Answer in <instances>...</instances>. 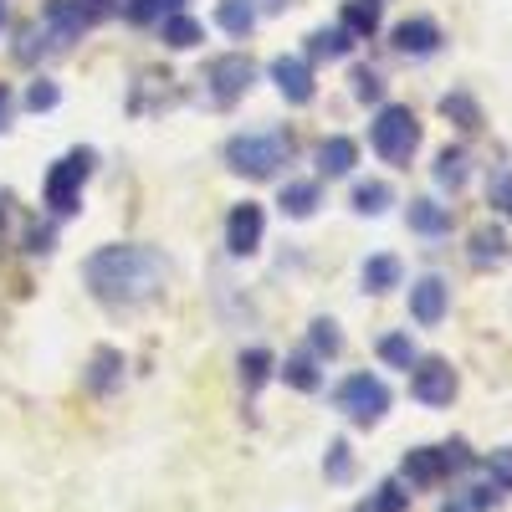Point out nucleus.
<instances>
[{"label": "nucleus", "mask_w": 512, "mask_h": 512, "mask_svg": "<svg viewBox=\"0 0 512 512\" xmlns=\"http://www.w3.org/2000/svg\"><path fill=\"white\" fill-rule=\"evenodd\" d=\"M82 277H88L98 303H108V308H139V303H149V297H159L169 267H164V256L154 246H103V251L88 256Z\"/></svg>", "instance_id": "nucleus-1"}, {"label": "nucleus", "mask_w": 512, "mask_h": 512, "mask_svg": "<svg viewBox=\"0 0 512 512\" xmlns=\"http://www.w3.org/2000/svg\"><path fill=\"white\" fill-rule=\"evenodd\" d=\"M292 159V139L287 134H236L226 144V164L246 180H272L277 169Z\"/></svg>", "instance_id": "nucleus-2"}, {"label": "nucleus", "mask_w": 512, "mask_h": 512, "mask_svg": "<svg viewBox=\"0 0 512 512\" xmlns=\"http://www.w3.org/2000/svg\"><path fill=\"white\" fill-rule=\"evenodd\" d=\"M369 139H374V154L384 164H410V154L420 149V123H415V113L405 103H384L374 113Z\"/></svg>", "instance_id": "nucleus-3"}, {"label": "nucleus", "mask_w": 512, "mask_h": 512, "mask_svg": "<svg viewBox=\"0 0 512 512\" xmlns=\"http://www.w3.org/2000/svg\"><path fill=\"white\" fill-rule=\"evenodd\" d=\"M93 175V149H72L62 154L52 169H47V185H41V195H47V205L57 210V216H72L77 200H82V180Z\"/></svg>", "instance_id": "nucleus-4"}, {"label": "nucleus", "mask_w": 512, "mask_h": 512, "mask_svg": "<svg viewBox=\"0 0 512 512\" xmlns=\"http://www.w3.org/2000/svg\"><path fill=\"white\" fill-rule=\"evenodd\" d=\"M103 16H113V0H52V6L41 11V26L52 31L57 47H67L72 36H82L88 26H98Z\"/></svg>", "instance_id": "nucleus-5"}, {"label": "nucleus", "mask_w": 512, "mask_h": 512, "mask_svg": "<svg viewBox=\"0 0 512 512\" xmlns=\"http://www.w3.org/2000/svg\"><path fill=\"white\" fill-rule=\"evenodd\" d=\"M338 410H344L349 420H359V425H374L384 410H390V390H384V379H374V374H349L344 384H338Z\"/></svg>", "instance_id": "nucleus-6"}, {"label": "nucleus", "mask_w": 512, "mask_h": 512, "mask_svg": "<svg viewBox=\"0 0 512 512\" xmlns=\"http://www.w3.org/2000/svg\"><path fill=\"white\" fill-rule=\"evenodd\" d=\"M251 82H256V67L241 52H226V57H216V62L205 67V88H210V98H216L221 108H231L251 88Z\"/></svg>", "instance_id": "nucleus-7"}, {"label": "nucleus", "mask_w": 512, "mask_h": 512, "mask_svg": "<svg viewBox=\"0 0 512 512\" xmlns=\"http://www.w3.org/2000/svg\"><path fill=\"white\" fill-rule=\"evenodd\" d=\"M410 395L420 405H431V410L451 405L456 400V369L446 359H415L410 364Z\"/></svg>", "instance_id": "nucleus-8"}, {"label": "nucleus", "mask_w": 512, "mask_h": 512, "mask_svg": "<svg viewBox=\"0 0 512 512\" xmlns=\"http://www.w3.org/2000/svg\"><path fill=\"white\" fill-rule=\"evenodd\" d=\"M262 231H267V216H262V205H236L231 210V221H226V246L231 256H251L256 246H262Z\"/></svg>", "instance_id": "nucleus-9"}, {"label": "nucleus", "mask_w": 512, "mask_h": 512, "mask_svg": "<svg viewBox=\"0 0 512 512\" xmlns=\"http://www.w3.org/2000/svg\"><path fill=\"white\" fill-rule=\"evenodd\" d=\"M446 303H451V287H446L441 277H420V282L410 287V318L425 323V328H436V323L446 318Z\"/></svg>", "instance_id": "nucleus-10"}, {"label": "nucleus", "mask_w": 512, "mask_h": 512, "mask_svg": "<svg viewBox=\"0 0 512 512\" xmlns=\"http://www.w3.org/2000/svg\"><path fill=\"white\" fill-rule=\"evenodd\" d=\"M272 82H277V93L287 103H308L313 98V72H308L303 57H277L272 62Z\"/></svg>", "instance_id": "nucleus-11"}, {"label": "nucleus", "mask_w": 512, "mask_h": 512, "mask_svg": "<svg viewBox=\"0 0 512 512\" xmlns=\"http://www.w3.org/2000/svg\"><path fill=\"white\" fill-rule=\"evenodd\" d=\"M395 47H400L405 57H431V52L441 47V26L425 21V16H410V21L395 26Z\"/></svg>", "instance_id": "nucleus-12"}, {"label": "nucleus", "mask_w": 512, "mask_h": 512, "mask_svg": "<svg viewBox=\"0 0 512 512\" xmlns=\"http://www.w3.org/2000/svg\"><path fill=\"white\" fill-rule=\"evenodd\" d=\"M405 482L410 487H436L441 477H446V461H441V446H415V451H405Z\"/></svg>", "instance_id": "nucleus-13"}, {"label": "nucleus", "mask_w": 512, "mask_h": 512, "mask_svg": "<svg viewBox=\"0 0 512 512\" xmlns=\"http://www.w3.org/2000/svg\"><path fill=\"white\" fill-rule=\"evenodd\" d=\"M354 164H359V144H354V139H323V149H318V169H323L328 180L349 175Z\"/></svg>", "instance_id": "nucleus-14"}, {"label": "nucleus", "mask_w": 512, "mask_h": 512, "mask_svg": "<svg viewBox=\"0 0 512 512\" xmlns=\"http://www.w3.org/2000/svg\"><path fill=\"white\" fill-rule=\"evenodd\" d=\"M118 379H123V354L118 349H98L93 354V369H88V390L93 395H108V390H118Z\"/></svg>", "instance_id": "nucleus-15"}, {"label": "nucleus", "mask_w": 512, "mask_h": 512, "mask_svg": "<svg viewBox=\"0 0 512 512\" xmlns=\"http://www.w3.org/2000/svg\"><path fill=\"white\" fill-rule=\"evenodd\" d=\"M410 231L420 236H446L451 231V210L436 200H410Z\"/></svg>", "instance_id": "nucleus-16"}, {"label": "nucleus", "mask_w": 512, "mask_h": 512, "mask_svg": "<svg viewBox=\"0 0 512 512\" xmlns=\"http://www.w3.org/2000/svg\"><path fill=\"white\" fill-rule=\"evenodd\" d=\"M159 31H164V47H175V52H190V47H200V21L195 16H180V11H169L164 21H159Z\"/></svg>", "instance_id": "nucleus-17"}, {"label": "nucleus", "mask_w": 512, "mask_h": 512, "mask_svg": "<svg viewBox=\"0 0 512 512\" xmlns=\"http://www.w3.org/2000/svg\"><path fill=\"white\" fill-rule=\"evenodd\" d=\"M318 185L313 180H292V185H282V210H287V216L292 221H308L313 216V210H318Z\"/></svg>", "instance_id": "nucleus-18"}, {"label": "nucleus", "mask_w": 512, "mask_h": 512, "mask_svg": "<svg viewBox=\"0 0 512 512\" xmlns=\"http://www.w3.org/2000/svg\"><path fill=\"white\" fill-rule=\"evenodd\" d=\"M349 47H354V36H349L344 26H323V31L308 36V52H313V57H328V62L349 57Z\"/></svg>", "instance_id": "nucleus-19"}, {"label": "nucleus", "mask_w": 512, "mask_h": 512, "mask_svg": "<svg viewBox=\"0 0 512 512\" xmlns=\"http://www.w3.org/2000/svg\"><path fill=\"white\" fill-rule=\"evenodd\" d=\"M390 200H395V190L384 185V180L354 185V210H359V216H384V210H390Z\"/></svg>", "instance_id": "nucleus-20"}, {"label": "nucleus", "mask_w": 512, "mask_h": 512, "mask_svg": "<svg viewBox=\"0 0 512 512\" xmlns=\"http://www.w3.org/2000/svg\"><path fill=\"white\" fill-rule=\"evenodd\" d=\"M466 175H472V169H466V149H441L436 154V185L441 190H461Z\"/></svg>", "instance_id": "nucleus-21"}, {"label": "nucleus", "mask_w": 512, "mask_h": 512, "mask_svg": "<svg viewBox=\"0 0 512 512\" xmlns=\"http://www.w3.org/2000/svg\"><path fill=\"white\" fill-rule=\"evenodd\" d=\"M400 287V262L395 256H369L364 262V292H390Z\"/></svg>", "instance_id": "nucleus-22"}, {"label": "nucleus", "mask_w": 512, "mask_h": 512, "mask_svg": "<svg viewBox=\"0 0 512 512\" xmlns=\"http://www.w3.org/2000/svg\"><path fill=\"white\" fill-rule=\"evenodd\" d=\"M216 21H221L231 36H251V26H256V6H251V0H221V6H216Z\"/></svg>", "instance_id": "nucleus-23"}, {"label": "nucleus", "mask_w": 512, "mask_h": 512, "mask_svg": "<svg viewBox=\"0 0 512 512\" xmlns=\"http://www.w3.org/2000/svg\"><path fill=\"white\" fill-rule=\"evenodd\" d=\"M441 113H446L456 128H466V134H477V128H482V108L466 98V93H446V98H441Z\"/></svg>", "instance_id": "nucleus-24"}, {"label": "nucleus", "mask_w": 512, "mask_h": 512, "mask_svg": "<svg viewBox=\"0 0 512 512\" xmlns=\"http://www.w3.org/2000/svg\"><path fill=\"white\" fill-rule=\"evenodd\" d=\"M344 31L349 36H374L379 31V6L374 0H349L344 6Z\"/></svg>", "instance_id": "nucleus-25"}, {"label": "nucleus", "mask_w": 512, "mask_h": 512, "mask_svg": "<svg viewBox=\"0 0 512 512\" xmlns=\"http://www.w3.org/2000/svg\"><path fill=\"white\" fill-rule=\"evenodd\" d=\"M308 344H313V354H318V359H333L338 349H344V333H338V323H333V318H313Z\"/></svg>", "instance_id": "nucleus-26"}, {"label": "nucleus", "mask_w": 512, "mask_h": 512, "mask_svg": "<svg viewBox=\"0 0 512 512\" xmlns=\"http://www.w3.org/2000/svg\"><path fill=\"white\" fill-rule=\"evenodd\" d=\"M502 251H507V241H502V231H497V226H482V231H472V262H477V267H487V262H502Z\"/></svg>", "instance_id": "nucleus-27"}, {"label": "nucleus", "mask_w": 512, "mask_h": 512, "mask_svg": "<svg viewBox=\"0 0 512 512\" xmlns=\"http://www.w3.org/2000/svg\"><path fill=\"white\" fill-rule=\"evenodd\" d=\"M267 374H272V354L267 349H246L241 354V384H246V390H262Z\"/></svg>", "instance_id": "nucleus-28"}, {"label": "nucleus", "mask_w": 512, "mask_h": 512, "mask_svg": "<svg viewBox=\"0 0 512 512\" xmlns=\"http://www.w3.org/2000/svg\"><path fill=\"white\" fill-rule=\"evenodd\" d=\"M379 359L395 364V369H410V364H415V344H410L405 333H384V338H379Z\"/></svg>", "instance_id": "nucleus-29"}, {"label": "nucleus", "mask_w": 512, "mask_h": 512, "mask_svg": "<svg viewBox=\"0 0 512 512\" xmlns=\"http://www.w3.org/2000/svg\"><path fill=\"white\" fill-rule=\"evenodd\" d=\"M128 21H164L169 11H180V0H128Z\"/></svg>", "instance_id": "nucleus-30"}, {"label": "nucleus", "mask_w": 512, "mask_h": 512, "mask_svg": "<svg viewBox=\"0 0 512 512\" xmlns=\"http://www.w3.org/2000/svg\"><path fill=\"white\" fill-rule=\"evenodd\" d=\"M282 379L292 384V390H318V364L313 359H287L282 364Z\"/></svg>", "instance_id": "nucleus-31"}, {"label": "nucleus", "mask_w": 512, "mask_h": 512, "mask_svg": "<svg viewBox=\"0 0 512 512\" xmlns=\"http://www.w3.org/2000/svg\"><path fill=\"white\" fill-rule=\"evenodd\" d=\"M323 472H328L333 482H349V477H354V456H349V441H333V446H328Z\"/></svg>", "instance_id": "nucleus-32"}, {"label": "nucleus", "mask_w": 512, "mask_h": 512, "mask_svg": "<svg viewBox=\"0 0 512 512\" xmlns=\"http://www.w3.org/2000/svg\"><path fill=\"white\" fill-rule=\"evenodd\" d=\"M405 507H410V492L400 482H384L374 492V502H369V512H405Z\"/></svg>", "instance_id": "nucleus-33"}, {"label": "nucleus", "mask_w": 512, "mask_h": 512, "mask_svg": "<svg viewBox=\"0 0 512 512\" xmlns=\"http://www.w3.org/2000/svg\"><path fill=\"white\" fill-rule=\"evenodd\" d=\"M487 200L502 210V216L512 221V169H497L492 175V185H487Z\"/></svg>", "instance_id": "nucleus-34"}, {"label": "nucleus", "mask_w": 512, "mask_h": 512, "mask_svg": "<svg viewBox=\"0 0 512 512\" xmlns=\"http://www.w3.org/2000/svg\"><path fill=\"white\" fill-rule=\"evenodd\" d=\"M26 108H31V113H47V108H57V82H47V77L31 82V88H26Z\"/></svg>", "instance_id": "nucleus-35"}, {"label": "nucleus", "mask_w": 512, "mask_h": 512, "mask_svg": "<svg viewBox=\"0 0 512 512\" xmlns=\"http://www.w3.org/2000/svg\"><path fill=\"white\" fill-rule=\"evenodd\" d=\"M379 93H384V82H379L369 67H359V72H354V98H359V103H379Z\"/></svg>", "instance_id": "nucleus-36"}, {"label": "nucleus", "mask_w": 512, "mask_h": 512, "mask_svg": "<svg viewBox=\"0 0 512 512\" xmlns=\"http://www.w3.org/2000/svg\"><path fill=\"white\" fill-rule=\"evenodd\" d=\"M487 472H492V482H497V487H512V446L492 451V461H487Z\"/></svg>", "instance_id": "nucleus-37"}, {"label": "nucleus", "mask_w": 512, "mask_h": 512, "mask_svg": "<svg viewBox=\"0 0 512 512\" xmlns=\"http://www.w3.org/2000/svg\"><path fill=\"white\" fill-rule=\"evenodd\" d=\"M52 241H57V236H52V226H41V221H31V226H26V251L47 256V251H52Z\"/></svg>", "instance_id": "nucleus-38"}, {"label": "nucleus", "mask_w": 512, "mask_h": 512, "mask_svg": "<svg viewBox=\"0 0 512 512\" xmlns=\"http://www.w3.org/2000/svg\"><path fill=\"white\" fill-rule=\"evenodd\" d=\"M441 461H446V472H466L472 451H466V441H451V446H441Z\"/></svg>", "instance_id": "nucleus-39"}, {"label": "nucleus", "mask_w": 512, "mask_h": 512, "mask_svg": "<svg viewBox=\"0 0 512 512\" xmlns=\"http://www.w3.org/2000/svg\"><path fill=\"white\" fill-rule=\"evenodd\" d=\"M6 118H11V93L0 88V128H6Z\"/></svg>", "instance_id": "nucleus-40"}, {"label": "nucleus", "mask_w": 512, "mask_h": 512, "mask_svg": "<svg viewBox=\"0 0 512 512\" xmlns=\"http://www.w3.org/2000/svg\"><path fill=\"white\" fill-rule=\"evenodd\" d=\"M292 0H262V11H287Z\"/></svg>", "instance_id": "nucleus-41"}, {"label": "nucleus", "mask_w": 512, "mask_h": 512, "mask_svg": "<svg viewBox=\"0 0 512 512\" xmlns=\"http://www.w3.org/2000/svg\"><path fill=\"white\" fill-rule=\"evenodd\" d=\"M0 221H6V195H0Z\"/></svg>", "instance_id": "nucleus-42"}, {"label": "nucleus", "mask_w": 512, "mask_h": 512, "mask_svg": "<svg viewBox=\"0 0 512 512\" xmlns=\"http://www.w3.org/2000/svg\"><path fill=\"white\" fill-rule=\"evenodd\" d=\"M0 21H6V0H0Z\"/></svg>", "instance_id": "nucleus-43"}]
</instances>
